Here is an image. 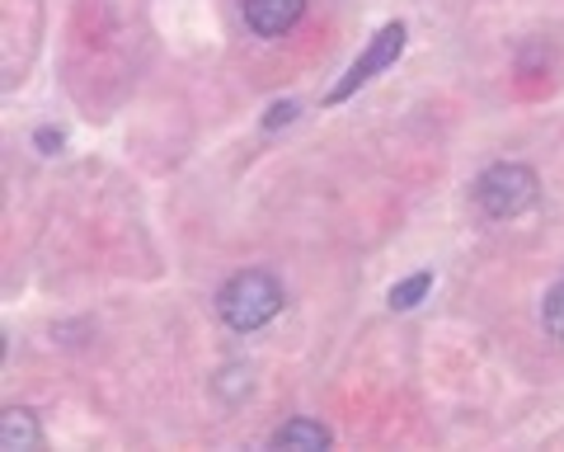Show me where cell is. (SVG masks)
Masks as SVG:
<instances>
[{"mask_svg":"<svg viewBox=\"0 0 564 452\" xmlns=\"http://www.w3.org/2000/svg\"><path fill=\"white\" fill-rule=\"evenodd\" d=\"M217 311H221L226 325L240 330V335L263 330L282 311V283L273 273H263V269H245V273H236V278H226L221 283Z\"/></svg>","mask_w":564,"mask_h":452,"instance_id":"1","label":"cell"},{"mask_svg":"<svg viewBox=\"0 0 564 452\" xmlns=\"http://www.w3.org/2000/svg\"><path fill=\"white\" fill-rule=\"evenodd\" d=\"M536 198H541V180H536V170L522 161H499L475 180V203H480V213L494 222L522 217Z\"/></svg>","mask_w":564,"mask_h":452,"instance_id":"2","label":"cell"},{"mask_svg":"<svg viewBox=\"0 0 564 452\" xmlns=\"http://www.w3.org/2000/svg\"><path fill=\"white\" fill-rule=\"evenodd\" d=\"M400 52H404V24H386V29L377 33V39H372V47H367L362 57L348 66V76L329 90V99H325V104H344L352 90H362V85L372 80V76L381 72V66H391V62L400 57Z\"/></svg>","mask_w":564,"mask_h":452,"instance_id":"3","label":"cell"},{"mask_svg":"<svg viewBox=\"0 0 564 452\" xmlns=\"http://www.w3.org/2000/svg\"><path fill=\"white\" fill-rule=\"evenodd\" d=\"M306 0H245V24H250L259 39H282L302 24Z\"/></svg>","mask_w":564,"mask_h":452,"instance_id":"4","label":"cell"},{"mask_svg":"<svg viewBox=\"0 0 564 452\" xmlns=\"http://www.w3.org/2000/svg\"><path fill=\"white\" fill-rule=\"evenodd\" d=\"M0 448L6 452L43 448V424L33 420V410H6L0 415Z\"/></svg>","mask_w":564,"mask_h":452,"instance_id":"5","label":"cell"},{"mask_svg":"<svg viewBox=\"0 0 564 452\" xmlns=\"http://www.w3.org/2000/svg\"><path fill=\"white\" fill-rule=\"evenodd\" d=\"M273 448H329V429L325 424H315V420H288V424H278L273 429Z\"/></svg>","mask_w":564,"mask_h":452,"instance_id":"6","label":"cell"},{"mask_svg":"<svg viewBox=\"0 0 564 452\" xmlns=\"http://www.w3.org/2000/svg\"><path fill=\"white\" fill-rule=\"evenodd\" d=\"M433 288V273H414V278H404V283L391 288V311H410L423 302V292Z\"/></svg>","mask_w":564,"mask_h":452,"instance_id":"7","label":"cell"},{"mask_svg":"<svg viewBox=\"0 0 564 452\" xmlns=\"http://www.w3.org/2000/svg\"><path fill=\"white\" fill-rule=\"evenodd\" d=\"M541 325L551 330L555 340H564V278H560L551 292H545V302H541Z\"/></svg>","mask_w":564,"mask_h":452,"instance_id":"8","label":"cell"},{"mask_svg":"<svg viewBox=\"0 0 564 452\" xmlns=\"http://www.w3.org/2000/svg\"><path fill=\"white\" fill-rule=\"evenodd\" d=\"M292 118H296V104H273V114L269 118H263V128H278V123H292Z\"/></svg>","mask_w":564,"mask_h":452,"instance_id":"9","label":"cell"},{"mask_svg":"<svg viewBox=\"0 0 564 452\" xmlns=\"http://www.w3.org/2000/svg\"><path fill=\"white\" fill-rule=\"evenodd\" d=\"M39 151H43V155H52V151H62V132H52V128H43V132H39Z\"/></svg>","mask_w":564,"mask_h":452,"instance_id":"10","label":"cell"}]
</instances>
